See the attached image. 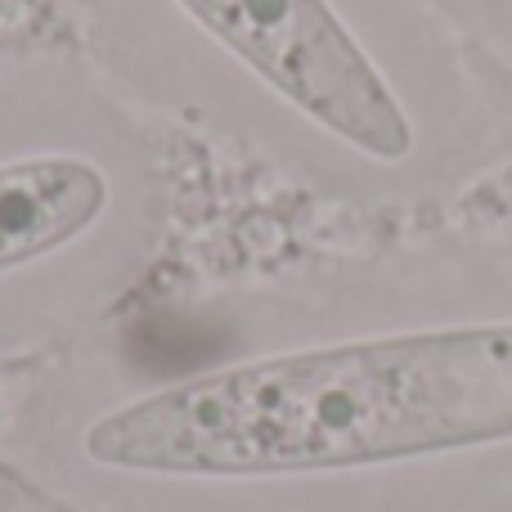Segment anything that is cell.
<instances>
[{
	"label": "cell",
	"mask_w": 512,
	"mask_h": 512,
	"mask_svg": "<svg viewBox=\"0 0 512 512\" xmlns=\"http://www.w3.org/2000/svg\"><path fill=\"white\" fill-rule=\"evenodd\" d=\"M512 441V324L355 337L171 382L86 427L99 468L248 481Z\"/></svg>",
	"instance_id": "obj_1"
},
{
	"label": "cell",
	"mask_w": 512,
	"mask_h": 512,
	"mask_svg": "<svg viewBox=\"0 0 512 512\" xmlns=\"http://www.w3.org/2000/svg\"><path fill=\"white\" fill-rule=\"evenodd\" d=\"M292 113L373 162H405L414 122L328 0H176Z\"/></svg>",
	"instance_id": "obj_2"
},
{
	"label": "cell",
	"mask_w": 512,
	"mask_h": 512,
	"mask_svg": "<svg viewBox=\"0 0 512 512\" xmlns=\"http://www.w3.org/2000/svg\"><path fill=\"white\" fill-rule=\"evenodd\" d=\"M108 207V176L90 158L41 153L0 162V274L77 243Z\"/></svg>",
	"instance_id": "obj_3"
}]
</instances>
